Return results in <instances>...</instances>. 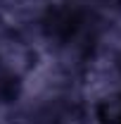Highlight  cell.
Returning <instances> with one entry per match:
<instances>
[{"mask_svg":"<svg viewBox=\"0 0 121 124\" xmlns=\"http://www.w3.org/2000/svg\"><path fill=\"white\" fill-rule=\"evenodd\" d=\"M105 124H121V100H109L102 110Z\"/></svg>","mask_w":121,"mask_h":124,"instance_id":"cell-1","label":"cell"}]
</instances>
